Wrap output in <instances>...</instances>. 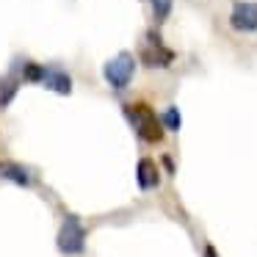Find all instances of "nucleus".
<instances>
[{
    "instance_id": "nucleus-1",
    "label": "nucleus",
    "mask_w": 257,
    "mask_h": 257,
    "mask_svg": "<svg viewBox=\"0 0 257 257\" xmlns=\"http://www.w3.org/2000/svg\"><path fill=\"white\" fill-rule=\"evenodd\" d=\"M124 116H127L130 127L136 130V136H139L144 144H161L163 141V122L161 116H155V111H152L147 102H136V105H127L124 108Z\"/></svg>"
},
{
    "instance_id": "nucleus-2",
    "label": "nucleus",
    "mask_w": 257,
    "mask_h": 257,
    "mask_svg": "<svg viewBox=\"0 0 257 257\" xmlns=\"http://www.w3.org/2000/svg\"><path fill=\"white\" fill-rule=\"evenodd\" d=\"M133 75H136V56L127 50L116 53L111 61H105L102 67V78L105 83L111 86L113 91H124L130 83H133Z\"/></svg>"
},
{
    "instance_id": "nucleus-3",
    "label": "nucleus",
    "mask_w": 257,
    "mask_h": 257,
    "mask_svg": "<svg viewBox=\"0 0 257 257\" xmlns=\"http://www.w3.org/2000/svg\"><path fill=\"white\" fill-rule=\"evenodd\" d=\"M174 58H177V53H174L172 47H166V42L161 39V34H158L155 28L147 31L144 47H141V64L150 67V69H166L174 64Z\"/></svg>"
},
{
    "instance_id": "nucleus-4",
    "label": "nucleus",
    "mask_w": 257,
    "mask_h": 257,
    "mask_svg": "<svg viewBox=\"0 0 257 257\" xmlns=\"http://www.w3.org/2000/svg\"><path fill=\"white\" fill-rule=\"evenodd\" d=\"M56 243H58V251L67 254V257L83 254V249H86V227L80 224L78 216H64Z\"/></svg>"
},
{
    "instance_id": "nucleus-5",
    "label": "nucleus",
    "mask_w": 257,
    "mask_h": 257,
    "mask_svg": "<svg viewBox=\"0 0 257 257\" xmlns=\"http://www.w3.org/2000/svg\"><path fill=\"white\" fill-rule=\"evenodd\" d=\"M227 23L235 34H257V3L254 0H235Z\"/></svg>"
},
{
    "instance_id": "nucleus-6",
    "label": "nucleus",
    "mask_w": 257,
    "mask_h": 257,
    "mask_svg": "<svg viewBox=\"0 0 257 257\" xmlns=\"http://www.w3.org/2000/svg\"><path fill=\"white\" fill-rule=\"evenodd\" d=\"M20 64H17V58H14V64H12V69H9L3 78H0V108H9L12 105V100L17 97V91H20V83H23V72H20Z\"/></svg>"
},
{
    "instance_id": "nucleus-7",
    "label": "nucleus",
    "mask_w": 257,
    "mask_h": 257,
    "mask_svg": "<svg viewBox=\"0 0 257 257\" xmlns=\"http://www.w3.org/2000/svg\"><path fill=\"white\" fill-rule=\"evenodd\" d=\"M136 183L141 191H152L161 183V172H158V163L152 158H141L139 166H136Z\"/></svg>"
},
{
    "instance_id": "nucleus-8",
    "label": "nucleus",
    "mask_w": 257,
    "mask_h": 257,
    "mask_svg": "<svg viewBox=\"0 0 257 257\" xmlns=\"http://www.w3.org/2000/svg\"><path fill=\"white\" fill-rule=\"evenodd\" d=\"M42 86L56 91V94H61V97H67L69 91H72V78H69V72H64V69H58V67H45V80H42Z\"/></svg>"
},
{
    "instance_id": "nucleus-9",
    "label": "nucleus",
    "mask_w": 257,
    "mask_h": 257,
    "mask_svg": "<svg viewBox=\"0 0 257 257\" xmlns=\"http://www.w3.org/2000/svg\"><path fill=\"white\" fill-rule=\"evenodd\" d=\"M0 180H9L14 185H23V188H28L34 183L28 169H23L20 163H12V161H0Z\"/></svg>"
},
{
    "instance_id": "nucleus-10",
    "label": "nucleus",
    "mask_w": 257,
    "mask_h": 257,
    "mask_svg": "<svg viewBox=\"0 0 257 257\" xmlns=\"http://www.w3.org/2000/svg\"><path fill=\"white\" fill-rule=\"evenodd\" d=\"M150 6H152V20L161 25V23H166L169 14H172L174 0H150Z\"/></svg>"
},
{
    "instance_id": "nucleus-11",
    "label": "nucleus",
    "mask_w": 257,
    "mask_h": 257,
    "mask_svg": "<svg viewBox=\"0 0 257 257\" xmlns=\"http://www.w3.org/2000/svg\"><path fill=\"white\" fill-rule=\"evenodd\" d=\"M23 80H28V83H42L45 80V67L42 64H34V61H23Z\"/></svg>"
},
{
    "instance_id": "nucleus-12",
    "label": "nucleus",
    "mask_w": 257,
    "mask_h": 257,
    "mask_svg": "<svg viewBox=\"0 0 257 257\" xmlns=\"http://www.w3.org/2000/svg\"><path fill=\"white\" fill-rule=\"evenodd\" d=\"M161 122H163V127H166V130H172V133H177V130L183 127V116H180L177 105H169L166 111L161 113Z\"/></svg>"
},
{
    "instance_id": "nucleus-13",
    "label": "nucleus",
    "mask_w": 257,
    "mask_h": 257,
    "mask_svg": "<svg viewBox=\"0 0 257 257\" xmlns=\"http://www.w3.org/2000/svg\"><path fill=\"white\" fill-rule=\"evenodd\" d=\"M161 163H163V169H166L169 174H174V161H172V155H161Z\"/></svg>"
},
{
    "instance_id": "nucleus-14",
    "label": "nucleus",
    "mask_w": 257,
    "mask_h": 257,
    "mask_svg": "<svg viewBox=\"0 0 257 257\" xmlns=\"http://www.w3.org/2000/svg\"><path fill=\"white\" fill-rule=\"evenodd\" d=\"M202 254H205V257H218V251H216V246H213V243H205V246H202Z\"/></svg>"
}]
</instances>
